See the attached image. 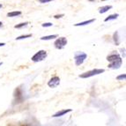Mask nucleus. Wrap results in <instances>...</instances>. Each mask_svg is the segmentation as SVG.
Listing matches in <instances>:
<instances>
[{"mask_svg":"<svg viewBox=\"0 0 126 126\" xmlns=\"http://www.w3.org/2000/svg\"><path fill=\"white\" fill-rule=\"evenodd\" d=\"M87 57V55L84 52H76L74 55V60H75L76 65H80L84 63V61Z\"/></svg>","mask_w":126,"mask_h":126,"instance_id":"f03ea898","label":"nucleus"},{"mask_svg":"<svg viewBox=\"0 0 126 126\" xmlns=\"http://www.w3.org/2000/svg\"><path fill=\"white\" fill-rule=\"evenodd\" d=\"M111 8H112L111 5H105V6H102L99 9V13H107L108 11L110 10Z\"/></svg>","mask_w":126,"mask_h":126,"instance_id":"9b49d317","label":"nucleus"},{"mask_svg":"<svg viewBox=\"0 0 126 126\" xmlns=\"http://www.w3.org/2000/svg\"><path fill=\"white\" fill-rule=\"evenodd\" d=\"M50 1H53V0H39V2L42 3V4H45V3H48Z\"/></svg>","mask_w":126,"mask_h":126,"instance_id":"6ab92c4d","label":"nucleus"},{"mask_svg":"<svg viewBox=\"0 0 126 126\" xmlns=\"http://www.w3.org/2000/svg\"><path fill=\"white\" fill-rule=\"evenodd\" d=\"M121 58V57H120L118 54H111L109 55V56H108L107 57V60L109 62V63H111V62H114V61H116V60H118V59Z\"/></svg>","mask_w":126,"mask_h":126,"instance_id":"6e6552de","label":"nucleus"},{"mask_svg":"<svg viewBox=\"0 0 126 126\" xmlns=\"http://www.w3.org/2000/svg\"><path fill=\"white\" fill-rule=\"evenodd\" d=\"M21 14V12H12V13H7V17L12 18V17H17L19 15Z\"/></svg>","mask_w":126,"mask_h":126,"instance_id":"ddd939ff","label":"nucleus"},{"mask_svg":"<svg viewBox=\"0 0 126 126\" xmlns=\"http://www.w3.org/2000/svg\"><path fill=\"white\" fill-rule=\"evenodd\" d=\"M4 45H5V43H4V42H0V47L4 46Z\"/></svg>","mask_w":126,"mask_h":126,"instance_id":"412c9836","label":"nucleus"},{"mask_svg":"<svg viewBox=\"0 0 126 126\" xmlns=\"http://www.w3.org/2000/svg\"><path fill=\"white\" fill-rule=\"evenodd\" d=\"M118 17H119V14H118V13L111 14V15H109V16H108V17L106 18L105 19H104V21H105V22H107V21H109V20H113V19H117Z\"/></svg>","mask_w":126,"mask_h":126,"instance_id":"9d476101","label":"nucleus"},{"mask_svg":"<svg viewBox=\"0 0 126 126\" xmlns=\"http://www.w3.org/2000/svg\"><path fill=\"white\" fill-rule=\"evenodd\" d=\"M94 20H95V19H89V20H86V21H83V22L74 24V26H75V27H82V26H86V25H88V24L93 23Z\"/></svg>","mask_w":126,"mask_h":126,"instance_id":"1a4fd4ad","label":"nucleus"},{"mask_svg":"<svg viewBox=\"0 0 126 126\" xmlns=\"http://www.w3.org/2000/svg\"><path fill=\"white\" fill-rule=\"evenodd\" d=\"M3 64V63H2V62H0V65H2Z\"/></svg>","mask_w":126,"mask_h":126,"instance_id":"5701e85b","label":"nucleus"},{"mask_svg":"<svg viewBox=\"0 0 126 126\" xmlns=\"http://www.w3.org/2000/svg\"><path fill=\"white\" fill-rule=\"evenodd\" d=\"M122 63H123V59L120 58L116 61H114V62H111V63L109 64V68L112 70H116V69H119L121 67V65H122Z\"/></svg>","mask_w":126,"mask_h":126,"instance_id":"423d86ee","label":"nucleus"},{"mask_svg":"<svg viewBox=\"0 0 126 126\" xmlns=\"http://www.w3.org/2000/svg\"><path fill=\"white\" fill-rule=\"evenodd\" d=\"M53 24L50 23V22H47V23H43L42 25V27H52Z\"/></svg>","mask_w":126,"mask_h":126,"instance_id":"a211bd4d","label":"nucleus"},{"mask_svg":"<svg viewBox=\"0 0 126 126\" xmlns=\"http://www.w3.org/2000/svg\"><path fill=\"white\" fill-rule=\"evenodd\" d=\"M60 84V79L58 77H53L52 79H50V80L48 82V86L51 88H56L59 86Z\"/></svg>","mask_w":126,"mask_h":126,"instance_id":"39448f33","label":"nucleus"},{"mask_svg":"<svg viewBox=\"0 0 126 126\" xmlns=\"http://www.w3.org/2000/svg\"><path fill=\"white\" fill-rule=\"evenodd\" d=\"M62 17H63V14H57V15H55L54 16V18L55 19H60V18H62Z\"/></svg>","mask_w":126,"mask_h":126,"instance_id":"aec40b11","label":"nucleus"},{"mask_svg":"<svg viewBox=\"0 0 126 126\" xmlns=\"http://www.w3.org/2000/svg\"><path fill=\"white\" fill-rule=\"evenodd\" d=\"M47 57V52L45 50H40L38 51L37 53L32 57V61L34 62V63H37V62H41L42 60H44Z\"/></svg>","mask_w":126,"mask_h":126,"instance_id":"7ed1b4c3","label":"nucleus"},{"mask_svg":"<svg viewBox=\"0 0 126 126\" xmlns=\"http://www.w3.org/2000/svg\"><path fill=\"white\" fill-rule=\"evenodd\" d=\"M32 34H26V35H21L19 36V37L16 38V40H22V39H26V38H29L31 37Z\"/></svg>","mask_w":126,"mask_h":126,"instance_id":"dca6fc26","label":"nucleus"},{"mask_svg":"<svg viewBox=\"0 0 126 126\" xmlns=\"http://www.w3.org/2000/svg\"><path fill=\"white\" fill-rule=\"evenodd\" d=\"M57 34H53V35L42 36V37H41L40 39L42 41H48V40H52V39H55V38H57Z\"/></svg>","mask_w":126,"mask_h":126,"instance_id":"f8f14e48","label":"nucleus"},{"mask_svg":"<svg viewBox=\"0 0 126 126\" xmlns=\"http://www.w3.org/2000/svg\"><path fill=\"white\" fill-rule=\"evenodd\" d=\"M114 42H115V43H116V45H118L120 43V41H119V37H118V33L117 32H116L115 34H114Z\"/></svg>","mask_w":126,"mask_h":126,"instance_id":"4468645a","label":"nucleus"},{"mask_svg":"<svg viewBox=\"0 0 126 126\" xmlns=\"http://www.w3.org/2000/svg\"><path fill=\"white\" fill-rule=\"evenodd\" d=\"M102 1H106V0H102Z\"/></svg>","mask_w":126,"mask_h":126,"instance_id":"a878e982","label":"nucleus"},{"mask_svg":"<svg viewBox=\"0 0 126 126\" xmlns=\"http://www.w3.org/2000/svg\"><path fill=\"white\" fill-rule=\"evenodd\" d=\"M1 7H2V4H0V8H1Z\"/></svg>","mask_w":126,"mask_h":126,"instance_id":"b1692460","label":"nucleus"},{"mask_svg":"<svg viewBox=\"0 0 126 126\" xmlns=\"http://www.w3.org/2000/svg\"><path fill=\"white\" fill-rule=\"evenodd\" d=\"M72 110L71 109H63V110H60V111H58L57 113H56L55 115H53V117H59V116H64L65 114L67 113H70V112H72Z\"/></svg>","mask_w":126,"mask_h":126,"instance_id":"0eeeda50","label":"nucleus"},{"mask_svg":"<svg viewBox=\"0 0 126 126\" xmlns=\"http://www.w3.org/2000/svg\"><path fill=\"white\" fill-rule=\"evenodd\" d=\"M28 24V22H23V23H20V24H18V25L15 26V28H21V27H26V26Z\"/></svg>","mask_w":126,"mask_h":126,"instance_id":"2eb2a0df","label":"nucleus"},{"mask_svg":"<svg viewBox=\"0 0 126 126\" xmlns=\"http://www.w3.org/2000/svg\"><path fill=\"white\" fill-rule=\"evenodd\" d=\"M104 72H105L104 69H94L92 71H89V72H86L80 74L79 77L82 79H87V78H90V77H93V76L99 75L101 73H103Z\"/></svg>","mask_w":126,"mask_h":126,"instance_id":"f257e3e1","label":"nucleus"},{"mask_svg":"<svg viewBox=\"0 0 126 126\" xmlns=\"http://www.w3.org/2000/svg\"><path fill=\"white\" fill-rule=\"evenodd\" d=\"M67 39L65 37H60V38H57V40L55 41L54 42V45L56 47V48L57 49H63L66 44H67Z\"/></svg>","mask_w":126,"mask_h":126,"instance_id":"20e7f679","label":"nucleus"},{"mask_svg":"<svg viewBox=\"0 0 126 126\" xmlns=\"http://www.w3.org/2000/svg\"><path fill=\"white\" fill-rule=\"evenodd\" d=\"M125 78H126V74L124 73V74H121V75L117 76V77H116V79L117 80H124L125 79Z\"/></svg>","mask_w":126,"mask_h":126,"instance_id":"f3484780","label":"nucleus"},{"mask_svg":"<svg viewBox=\"0 0 126 126\" xmlns=\"http://www.w3.org/2000/svg\"><path fill=\"white\" fill-rule=\"evenodd\" d=\"M1 26H2V22H1V21H0V27H1Z\"/></svg>","mask_w":126,"mask_h":126,"instance_id":"4be33fe9","label":"nucleus"},{"mask_svg":"<svg viewBox=\"0 0 126 126\" xmlns=\"http://www.w3.org/2000/svg\"><path fill=\"white\" fill-rule=\"evenodd\" d=\"M89 1H94V0H89Z\"/></svg>","mask_w":126,"mask_h":126,"instance_id":"393cba45","label":"nucleus"}]
</instances>
